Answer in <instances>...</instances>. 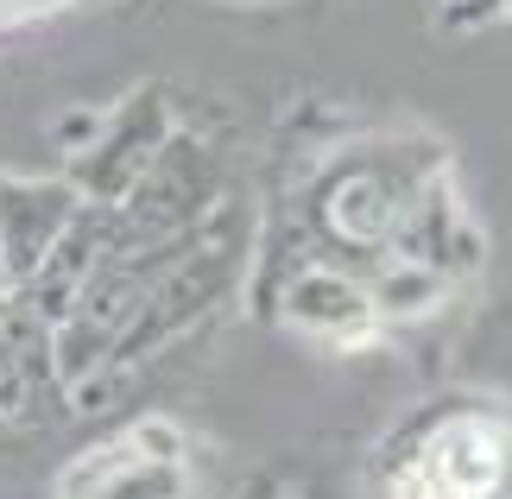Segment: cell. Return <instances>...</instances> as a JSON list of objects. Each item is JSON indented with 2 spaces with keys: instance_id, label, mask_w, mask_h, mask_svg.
I'll return each instance as SVG.
<instances>
[{
  "instance_id": "8992f818",
  "label": "cell",
  "mask_w": 512,
  "mask_h": 499,
  "mask_svg": "<svg viewBox=\"0 0 512 499\" xmlns=\"http://www.w3.org/2000/svg\"><path fill=\"white\" fill-rule=\"evenodd\" d=\"M13 291V272H7V253H0V297Z\"/></svg>"
},
{
  "instance_id": "6da1fadb",
  "label": "cell",
  "mask_w": 512,
  "mask_h": 499,
  "mask_svg": "<svg viewBox=\"0 0 512 499\" xmlns=\"http://www.w3.org/2000/svg\"><path fill=\"white\" fill-rule=\"evenodd\" d=\"M506 481V430L487 417H456L411 455L392 499H494Z\"/></svg>"
},
{
  "instance_id": "3957f363",
  "label": "cell",
  "mask_w": 512,
  "mask_h": 499,
  "mask_svg": "<svg viewBox=\"0 0 512 499\" xmlns=\"http://www.w3.org/2000/svg\"><path fill=\"white\" fill-rule=\"evenodd\" d=\"M291 316L304 329H329V335H354L367 323V291L348 285L336 272H310L298 291H291Z\"/></svg>"
},
{
  "instance_id": "7a4b0ae2",
  "label": "cell",
  "mask_w": 512,
  "mask_h": 499,
  "mask_svg": "<svg viewBox=\"0 0 512 499\" xmlns=\"http://www.w3.org/2000/svg\"><path fill=\"white\" fill-rule=\"evenodd\" d=\"M76 222V196L64 184H0V253H7L13 285L51 259V247Z\"/></svg>"
},
{
  "instance_id": "277c9868",
  "label": "cell",
  "mask_w": 512,
  "mask_h": 499,
  "mask_svg": "<svg viewBox=\"0 0 512 499\" xmlns=\"http://www.w3.org/2000/svg\"><path fill=\"white\" fill-rule=\"evenodd\" d=\"M26 386H32L26 367H19V361H13V348L0 342V417H13L19 405H26Z\"/></svg>"
},
{
  "instance_id": "5b68a950",
  "label": "cell",
  "mask_w": 512,
  "mask_h": 499,
  "mask_svg": "<svg viewBox=\"0 0 512 499\" xmlns=\"http://www.w3.org/2000/svg\"><path fill=\"white\" fill-rule=\"evenodd\" d=\"M38 7H57V0H0V19H13V13H38Z\"/></svg>"
}]
</instances>
